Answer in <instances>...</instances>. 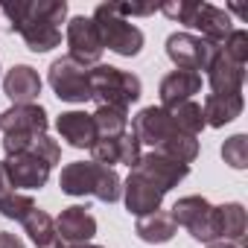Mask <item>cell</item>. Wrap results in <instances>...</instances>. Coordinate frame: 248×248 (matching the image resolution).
I'll return each instance as SVG.
<instances>
[{"label":"cell","mask_w":248,"mask_h":248,"mask_svg":"<svg viewBox=\"0 0 248 248\" xmlns=\"http://www.w3.org/2000/svg\"><path fill=\"white\" fill-rule=\"evenodd\" d=\"M0 9L32 53H50L62 44L59 24L67 18L64 0H18V3H3Z\"/></svg>","instance_id":"obj_1"},{"label":"cell","mask_w":248,"mask_h":248,"mask_svg":"<svg viewBox=\"0 0 248 248\" xmlns=\"http://www.w3.org/2000/svg\"><path fill=\"white\" fill-rule=\"evenodd\" d=\"M59 187L67 196H93L99 202H117L123 196V181L111 167H102L96 161H73L62 170Z\"/></svg>","instance_id":"obj_2"},{"label":"cell","mask_w":248,"mask_h":248,"mask_svg":"<svg viewBox=\"0 0 248 248\" xmlns=\"http://www.w3.org/2000/svg\"><path fill=\"white\" fill-rule=\"evenodd\" d=\"M88 85H91V99L99 105H111V108H126L132 102L140 99L143 85L135 73L129 70H120L111 64H96L88 70Z\"/></svg>","instance_id":"obj_3"},{"label":"cell","mask_w":248,"mask_h":248,"mask_svg":"<svg viewBox=\"0 0 248 248\" xmlns=\"http://www.w3.org/2000/svg\"><path fill=\"white\" fill-rule=\"evenodd\" d=\"M161 12L184 27H193L202 32L204 41L210 44H222L228 38L231 27V15L213 3H202V0H178V3H164Z\"/></svg>","instance_id":"obj_4"},{"label":"cell","mask_w":248,"mask_h":248,"mask_svg":"<svg viewBox=\"0 0 248 248\" xmlns=\"http://www.w3.org/2000/svg\"><path fill=\"white\" fill-rule=\"evenodd\" d=\"M91 21L96 27V35L102 41V50H111V53L126 56V59H132V56H138L143 50V32L132 21L120 18L111 9V3H99L93 9Z\"/></svg>","instance_id":"obj_5"},{"label":"cell","mask_w":248,"mask_h":248,"mask_svg":"<svg viewBox=\"0 0 248 248\" xmlns=\"http://www.w3.org/2000/svg\"><path fill=\"white\" fill-rule=\"evenodd\" d=\"M172 219L178 228H187L193 239L199 242H216L219 228H216V207L204 196H184L172 204Z\"/></svg>","instance_id":"obj_6"},{"label":"cell","mask_w":248,"mask_h":248,"mask_svg":"<svg viewBox=\"0 0 248 248\" xmlns=\"http://www.w3.org/2000/svg\"><path fill=\"white\" fill-rule=\"evenodd\" d=\"M88 70H91V67H82V64L73 62L70 56H62V59H56V62L50 64L47 82H50V88L56 91L59 99H64V102H88V99H91Z\"/></svg>","instance_id":"obj_7"},{"label":"cell","mask_w":248,"mask_h":248,"mask_svg":"<svg viewBox=\"0 0 248 248\" xmlns=\"http://www.w3.org/2000/svg\"><path fill=\"white\" fill-rule=\"evenodd\" d=\"M219 44H210L199 35H190V32H172L167 38V56L172 59L175 70H207V64L213 62Z\"/></svg>","instance_id":"obj_8"},{"label":"cell","mask_w":248,"mask_h":248,"mask_svg":"<svg viewBox=\"0 0 248 248\" xmlns=\"http://www.w3.org/2000/svg\"><path fill=\"white\" fill-rule=\"evenodd\" d=\"M132 170H138L140 175H146L164 196L190 175V167L187 164H181V161H175V158H170L164 152H155V149L146 152V155H140V161Z\"/></svg>","instance_id":"obj_9"},{"label":"cell","mask_w":248,"mask_h":248,"mask_svg":"<svg viewBox=\"0 0 248 248\" xmlns=\"http://www.w3.org/2000/svg\"><path fill=\"white\" fill-rule=\"evenodd\" d=\"M67 47H70V59L79 62L82 67H96L102 53H105L93 21L85 18V15L70 18V24H67Z\"/></svg>","instance_id":"obj_10"},{"label":"cell","mask_w":248,"mask_h":248,"mask_svg":"<svg viewBox=\"0 0 248 248\" xmlns=\"http://www.w3.org/2000/svg\"><path fill=\"white\" fill-rule=\"evenodd\" d=\"M132 135L140 143H149L152 149H158L164 140H170L172 135H178V129H175V123H172V117H170L167 108L149 105V108L138 111V117L132 120Z\"/></svg>","instance_id":"obj_11"},{"label":"cell","mask_w":248,"mask_h":248,"mask_svg":"<svg viewBox=\"0 0 248 248\" xmlns=\"http://www.w3.org/2000/svg\"><path fill=\"white\" fill-rule=\"evenodd\" d=\"M123 202H126V210H129V213H135V216L140 219V216H146V213L161 210L164 193H161L146 175H140L138 170H132L129 178L123 181Z\"/></svg>","instance_id":"obj_12"},{"label":"cell","mask_w":248,"mask_h":248,"mask_svg":"<svg viewBox=\"0 0 248 248\" xmlns=\"http://www.w3.org/2000/svg\"><path fill=\"white\" fill-rule=\"evenodd\" d=\"M47 111L35 102L30 105H12L0 114V132L3 135H47Z\"/></svg>","instance_id":"obj_13"},{"label":"cell","mask_w":248,"mask_h":248,"mask_svg":"<svg viewBox=\"0 0 248 248\" xmlns=\"http://www.w3.org/2000/svg\"><path fill=\"white\" fill-rule=\"evenodd\" d=\"M140 140L132 135V132H126L123 138H117V140H93V146H91V161H96V164H102V167H114V164H126L129 170L140 161Z\"/></svg>","instance_id":"obj_14"},{"label":"cell","mask_w":248,"mask_h":248,"mask_svg":"<svg viewBox=\"0 0 248 248\" xmlns=\"http://www.w3.org/2000/svg\"><path fill=\"white\" fill-rule=\"evenodd\" d=\"M3 152H6V158H12V155H35L50 170L62 161V146L50 135H6Z\"/></svg>","instance_id":"obj_15"},{"label":"cell","mask_w":248,"mask_h":248,"mask_svg":"<svg viewBox=\"0 0 248 248\" xmlns=\"http://www.w3.org/2000/svg\"><path fill=\"white\" fill-rule=\"evenodd\" d=\"M53 222H56V233H59V239H64L67 245L91 242V239L96 236V219L88 213V204L64 207Z\"/></svg>","instance_id":"obj_16"},{"label":"cell","mask_w":248,"mask_h":248,"mask_svg":"<svg viewBox=\"0 0 248 248\" xmlns=\"http://www.w3.org/2000/svg\"><path fill=\"white\" fill-rule=\"evenodd\" d=\"M242 82H245V64L231 62L222 47L216 50L213 62L207 64V85L213 93H242Z\"/></svg>","instance_id":"obj_17"},{"label":"cell","mask_w":248,"mask_h":248,"mask_svg":"<svg viewBox=\"0 0 248 248\" xmlns=\"http://www.w3.org/2000/svg\"><path fill=\"white\" fill-rule=\"evenodd\" d=\"M3 93L15 102V105H30L38 99L41 93V76L35 67L30 64H15L6 76H3Z\"/></svg>","instance_id":"obj_18"},{"label":"cell","mask_w":248,"mask_h":248,"mask_svg":"<svg viewBox=\"0 0 248 248\" xmlns=\"http://www.w3.org/2000/svg\"><path fill=\"white\" fill-rule=\"evenodd\" d=\"M56 129H59L62 140H67L73 149H91L93 140H96L93 117L88 111H64V114H59Z\"/></svg>","instance_id":"obj_19"},{"label":"cell","mask_w":248,"mask_h":248,"mask_svg":"<svg viewBox=\"0 0 248 248\" xmlns=\"http://www.w3.org/2000/svg\"><path fill=\"white\" fill-rule=\"evenodd\" d=\"M202 91V73H193V70H172L161 79V88H158V96H161V108H172L178 102H187L193 99V93Z\"/></svg>","instance_id":"obj_20"},{"label":"cell","mask_w":248,"mask_h":248,"mask_svg":"<svg viewBox=\"0 0 248 248\" xmlns=\"http://www.w3.org/2000/svg\"><path fill=\"white\" fill-rule=\"evenodd\" d=\"M6 170H9L12 184L24 190H41L50 178V167L35 155H12L6 158Z\"/></svg>","instance_id":"obj_21"},{"label":"cell","mask_w":248,"mask_h":248,"mask_svg":"<svg viewBox=\"0 0 248 248\" xmlns=\"http://www.w3.org/2000/svg\"><path fill=\"white\" fill-rule=\"evenodd\" d=\"M245 108V99L242 93H207L204 96V105H202V114H204V126H213V129H222L228 123H233Z\"/></svg>","instance_id":"obj_22"},{"label":"cell","mask_w":248,"mask_h":248,"mask_svg":"<svg viewBox=\"0 0 248 248\" xmlns=\"http://www.w3.org/2000/svg\"><path fill=\"white\" fill-rule=\"evenodd\" d=\"M216 228H219V239L222 242H236L242 245L245 231H248V216L245 207L239 202H228L216 207Z\"/></svg>","instance_id":"obj_23"},{"label":"cell","mask_w":248,"mask_h":248,"mask_svg":"<svg viewBox=\"0 0 248 248\" xmlns=\"http://www.w3.org/2000/svg\"><path fill=\"white\" fill-rule=\"evenodd\" d=\"M175 231H178V225H175V219H172L170 210L146 213V216L138 219V228H135V233H138L143 242H152V245L170 242V239L175 236Z\"/></svg>","instance_id":"obj_24"},{"label":"cell","mask_w":248,"mask_h":248,"mask_svg":"<svg viewBox=\"0 0 248 248\" xmlns=\"http://www.w3.org/2000/svg\"><path fill=\"white\" fill-rule=\"evenodd\" d=\"M93 129H96V140H117L129 132V111L126 108H111V105H99L93 114Z\"/></svg>","instance_id":"obj_25"},{"label":"cell","mask_w":248,"mask_h":248,"mask_svg":"<svg viewBox=\"0 0 248 248\" xmlns=\"http://www.w3.org/2000/svg\"><path fill=\"white\" fill-rule=\"evenodd\" d=\"M21 225H24V231L30 233V239L35 242V248H47L50 242H56V239H59L53 216H50L47 210H41V207H32Z\"/></svg>","instance_id":"obj_26"},{"label":"cell","mask_w":248,"mask_h":248,"mask_svg":"<svg viewBox=\"0 0 248 248\" xmlns=\"http://www.w3.org/2000/svg\"><path fill=\"white\" fill-rule=\"evenodd\" d=\"M167 111H170L175 129L181 135H190V138H199L202 135V129H204V114H202V105L199 102L187 99V102H178V105H172Z\"/></svg>","instance_id":"obj_27"},{"label":"cell","mask_w":248,"mask_h":248,"mask_svg":"<svg viewBox=\"0 0 248 248\" xmlns=\"http://www.w3.org/2000/svg\"><path fill=\"white\" fill-rule=\"evenodd\" d=\"M155 152H164V155H170V158H175V161H181V164L190 167V164L199 158V140L178 132V135H172L170 140H164Z\"/></svg>","instance_id":"obj_28"},{"label":"cell","mask_w":248,"mask_h":248,"mask_svg":"<svg viewBox=\"0 0 248 248\" xmlns=\"http://www.w3.org/2000/svg\"><path fill=\"white\" fill-rule=\"evenodd\" d=\"M32 207H35V202H32V196H27V193H9V196L0 199V216H3V219L24 222Z\"/></svg>","instance_id":"obj_29"},{"label":"cell","mask_w":248,"mask_h":248,"mask_svg":"<svg viewBox=\"0 0 248 248\" xmlns=\"http://www.w3.org/2000/svg\"><path fill=\"white\" fill-rule=\"evenodd\" d=\"M222 158L228 167L233 170H245L248 167V135H233L225 140L222 146Z\"/></svg>","instance_id":"obj_30"},{"label":"cell","mask_w":248,"mask_h":248,"mask_svg":"<svg viewBox=\"0 0 248 248\" xmlns=\"http://www.w3.org/2000/svg\"><path fill=\"white\" fill-rule=\"evenodd\" d=\"M219 47H222V53H225L231 62H236V64H245V62H248V32H245V30H231L228 38H225Z\"/></svg>","instance_id":"obj_31"},{"label":"cell","mask_w":248,"mask_h":248,"mask_svg":"<svg viewBox=\"0 0 248 248\" xmlns=\"http://www.w3.org/2000/svg\"><path fill=\"white\" fill-rule=\"evenodd\" d=\"M111 9L120 18H129V15H152L155 6H132V3H111Z\"/></svg>","instance_id":"obj_32"},{"label":"cell","mask_w":248,"mask_h":248,"mask_svg":"<svg viewBox=\"0 0 248 248\" xmlns=\"http://www.w3.org/2000/svg\"><path fill=\"white\" fill-rule=\"evenodd\" d=\"M9 193H15V184H12V178H9L6 161H0V199H3V196H9Z\"/></svg>","instance_id":"obj_33"},{"label":"cell","mask_w":248,"mask_h":248,"mask_svg":"<svg viewBox=\"0 0 248 248\" xmlns=\"http://www.w3.org/2000/svg\"><path fill=\"white\" fill-rule=\"evenodd\" d=\"M0 248H24V242H21L15 233H6V231H0Z\"/></svg>","instance_id":"obj_34"},{"label":"cell","mask_w":248,"mask_h":248,"mask_svg":"<svg viewBox=\"0 0 248 248\" xmlns=\"http://www.w3.org/2000/svg\"><path fill=\"white\" fill-rule=\"evenodd\" d=\"M207 248H242V245H236V242H222V239H216V242H207Z\"/></svg>","instance_id":"obj_35"},{"label":"cell","mask_w":248,"mask_h":248,"mask_svg":"<svg viewBox=\"0 0 248 248\" xmlns=\"http://www.w3.org/2000/svg\"><path fill=\"white\" fill-rule=\"evenodd\" d=\"M64 248H102V245H93V242H76V245H64Z\"/></svg>","instance_id":"obj_36"}]
</instances>
